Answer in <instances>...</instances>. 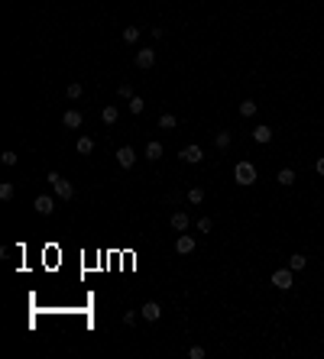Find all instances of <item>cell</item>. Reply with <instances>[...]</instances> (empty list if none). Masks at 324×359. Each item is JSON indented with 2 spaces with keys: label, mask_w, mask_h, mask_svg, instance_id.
Masks as SVG:
<instances>
[{
  "label": "cell",
  "mask_w": 324,
  "mask_h": 359,
  "mask_svg": "<svg viewBox=\"0 0 324 359\" xmlns=\"http://www.w3.org/2000/svg\"><path fill=\"white\" fill-rule=\"evenodd\" d=\"M0 201H13V184L10 182L0 184Z\"/></svg>",
  "instance_id": "484cf974"
},
{
  "label": "cell",
  "mask_w": 324,
  "mask_h": 359,
  "mask_svg": "<svg viewBox=\"0 0 324 359\" xmlns=\"http://www.w3.org/2000/svg\"><path fill=\"white\" fill-rule=\"evenodd\" d=\"M169 224H172V230H175V233H185V230H188V224H191V217L185 210H175Z\"/></svg>",
  "instance_id": "ba28073f"
},
{
  "label": "cell",
  "mask_w": 324,
  "mask_h": 359,
  "mask_svg": "<svg viewBox=\"0 0 324 359\" xmlns=\"http://www.w3.org/2000/svg\"><path fill=\"white\" fill-rule=\"evenodd\" d=\"M136 39H140V26H123V42L136 46Z\"/></svg>",
  "instance_id": "2e32d148"
},
{
  "label": "cell",
  "mask_w": 324,
  "mask_h": 359,
  "mask_svg": "<svg viewBox=\"0 0 324 359\" xmlns=\"http://www.w3.org/2000/svg\"><path fill=\"white\" fill-rule=\"evenodd\" d=\"M91 149H94V142L88 140V136H81V140H78V152H81V156H88Z\"/></svg>",
  "instance_id": "4316f807"
},
{
  "label": "cell",
  "mask_w": 324,
  "mask_h": 359,
  "mask_svg": "<svg viewBox=\"0 0 324 359\" xmlns=\"http://www.w3.org/2000/svg\"><path fill=\"white\" fill-rule=\"evenodd\" d=\"M314 172H318V175H324V156L318 158V162H314Z\"/></svg>",
  "instance_id": "f546056e"
},
{
  "label": "cell",
  "mask_w": 324,
  "mask_h": 359,
  "mask_svg": "<svg viewBox=\"0 0 324 359\" xmlns=\"http://www.w3.org/2000/svg\"><path fill=\"white\" fill-rule=\"evenodd\" d=\"M292 275H295V272H292V268L285 266V268H275V272L269 275V282H272L275 288H279V292H288V288H292V282H295Z\"/></svg>",
  "instance_id": "3957f363"
},
{
  "label": "cell",
  "mask_w": 324,
  "mask_h": 359,
  "mask_svg": "<svg viewBox=\"0 0 324 359\" xmlns=\"http://www.w3.org/2000/svg\"><path fill=\"white\" fill-rule=\"evenodd\" d=\"M259 110V104H253V100H240V116H253Z\"/></svg>",
  "instance_id": "ffe728a7"
},
{
  "label": "cell",
  "mask_w": 324,
  "mask_h": 359,
  "mask_svg": "<svg viewBox=\"0 0 324 359\" xmlns=\"http://www.w3.org/2000/svg\"><path fill=\"white\" fill-rule=\"evenodd\" d=\"M188 356H191V359H204V346H191Z\"/></svg>",
  "instance_id": "f1b7e54d"
},
{
  "label": "cell",
  "mask_w": 324,
  "mask_h": 359,
  "mask_svg": "<svg viewBox=\"0 0 324 359\" xmlns=\"http://www.w3.org/2000/svg\"><path fill=\"white\" fill-rule=\"evenodd\" d=\"M65 94H68V100H78V98H81V94H85V88H81V84H78V81H72V84H68V88H65Z\"/></svg>",
  "instance_id": "d6986e66"
},
{
  "label": "cell",
  "mask_w": 324,
  "mask_h": 359,
  "mask_svg": "<svg viewBox=\"0 0 324 359\" xmlns=\"http://www.w3.org/2000/svg\"><path fill=\"white\" fill-rule=\"evenodd\" d=\"M175 252H178V256H188V252H195V236H188V233H178V236H175Z\"/></svg>",
  "instance_id": "277c9868"
},
{
  "label": "cell",
  "mask_w": 324,
  "mask_h": 359,
  "mask_svg": "<svg viewBox=\"0 0 324 359\" xmlns=\"http://www.w3.org/2000/svg\"><path fill=\"white\" fill-rule=\"evenodd\" d=\"M46 182H49L52 188H55V194H59L62 201H72V198H75V184H72V182H65L59 172H49V175H46Z\"/></svg>",
  "instance_id": "7a4b0ae2"
},
{
  "label": "cell",
  "mask_w": 324,
  "mask_h": 359,
  "mask_svg": "<svg viewBox=\"0 0 324 359\" xmlns=\"http://www.w3.org/2000/svg\"><path fill=\"white\" fill-rule=\"evenodd\" d=\"M117 116H120V110H117V107H104V110H101V120H104L107 126H114Z\"/></svg>",
  "instance_id": "e0dca14e"
},
{
  "label": "cell",
  "mask_w": 324,
  "mask_h": 359,
  "mask_svg": "<svg viewBox=\"0 0 324 359\" xmlns=\"http://www.w3.org/2000/svg\"><path fill=\"white\" fill-rule=\"evenodd\" d=\"M275 182H279L282 188H288V184H295V168H282L279 175H275Z\"/></svg>",
  "instance_id": "9a60e30c"
},
{
  "label": "cell",
  "mask_w": 324,
  "mask_h": 359,
  "mask_svg": "<svg viewBox=\"0 0 324 359\" xmlns=\"http://www.w3.org/2000/svg\"><path fill=\"white\" fill-rule=\"evenodd\" d=\"M127 107H130V114H143V110H146V100L143 98H130Z\"/></svg>",
  "instance_id": "44dd1931"
},
{
  "label": "cell",
  "mask_w": 324,
  "mask_h": 359,
  "mask_svg": "<svg viewBox=\"0 0 324 359\" xmlns=\"http://www.w3.org/2000/svg\"><path fill=\"white\" fill-rule=\"evenodd\" d=\"M33 207H36V214H43V217H49V214L55 210V201H52L49 194H39L36 201H33Z\"/></svg>",
  "instance_id": "9c48e42d"
},
{
  "label": "cell",
  "mask_w": 324,
  "mask_h": 359,
  "mask_svg": "<svg viewBox=\"0 0 324 359\" xmlns=\"http://www.w3.org/2000/svg\"><path fill=\"white\" fill-rule=\"evenodd\" d=\"M140 314H143V317H146V320H149V324H153V320H159V317H162V308H159V304H156V301H146V304H143V308H140Z\"/></svg>",
  "instance_id": "30bf717a"
},
{
  "label": "cell",
  "mask_w": 324,
  "mask_h": 359,
  "mask_svg": "<svg viewBox=\"0 0 324 359\" xmlns=\"http://www.w3.org/2000/svg\"><path fill=\"white\" fill-rule=\"evenodd\" d=\"M230 140H233L230 130H220V133L214 136V146H217V149H227V146H230Z\"/></svg>",
  "instance_id": "ac0fdd59"
},
{
  "label": "cell",
  "mask_w": 324,
  "mask_h": 359,
  "mask_svg": "<svg viewBox=\"0 0 324 359\" xmlns=\"http://www.w3.org/2000/svg\"><path fill=\"white\" fill-rule=\"evenodd\" d=\"M117 98H123V100H130V98H136V94H133V88H130V84H127V81H123V84H120V88H117Z\"/></svg>",
  "instance_id": "d4e9b609"
},
{
  "label": "cell",
  "mask_w": 324,
  "mask_h": 359,
  "mask_svg": "<svg viewBox=\"0 0 324 359\" xmlns=\"http://www.w3.org/2000/svg\"><path fill=\"white\" fill-rule=\"evenodd\" d=\"M133 162H136V152L130 146H120L117 149V165H120V168H133Z\"/></svg>",
  "instance_id": "8992f818"
},
{
  "label": "cell",
  "mask_w": 324,
  "mask_h": 359,
  "mask_svg": "<svg viewBox=\"0 0 324 359\" xmlns=\"http://www.w3.org/2000/svg\"><path fill=\"white\" fill-rule=\"evenodd\" d=\"M133 62H136V68H153L156 65V52L153 49H140L133 55Z\"/></svg>",
  "instance_id": "52a82bcc"
},
{
  "label": "cell",
  "mask_w": 324,
  "mask_h": 359,
  "mask_svg": "<svg viewBox=\"0 0 324 359\" xmlns=\"http://www.w3.org/2000/svg\"><path fill=\"white\" fill-rule=\"evenodd\" d=\"M146 158H149V162H156V158H162V142L149 140V142H146Z\"/></svg>",
  "instance_id": "5bb4252c"
},
{
  "label": "cell",
  "mask_w": 324,
  "mask_h": 359,
  "mask_svg": "<svg viewBox=\"0 0 324 359\" xmlns=\"http://www.w3.org/2000/svg\"><path fill=\"white\" fill-rule=\"evenodd\" d=\"M214 230V220L211 217H198V233H211Z\"/></svg>",
  "instance_id": "603a6c76"
},
{
  "label": "cell",
  "mask_w": 324,
  "mask_h": 359,
  "mask_svg": "<svg viewBox=\"0 0 324 359\" xmlns=\"http://www.w3.org/2000/svg\"><path fill=\"white\" fill-rule=\"evenodd\" d=\"M0 158H4V165H17V152H10V149H7Z\"/></svg>",
  "instance_id": "83f0119b"
},
{
  "label": "cell",
  "mask_w": 324,
  "mask_h": 359,
  "mask_svg": "<svg viewBox=\"0 0 324 359\" xmlns=\"http://www.w3.org/2000/svg\"><path fill=\"white\" fill-rule=\"evenodd\" d=\"M305 266H308L305 252H292V256H288V268H292V272H301Z\"/></svg>",
  "instance_id": "4fadbf2b"
},
{
  "label": "cell",
  "mask_w": 324,
  "mask_h": 359,
  "mask_svg": "<svg viewBox=\"0 0 324 359\" xmlns=\"http://www.w3.org/2000/svg\"><path fill=\"white\" fill-rule=\"evenodd\" d=\"M178 156H182V162H188V165H198V162L204 158V149H201V146H185V149H182Z\"/></svg>",
  "instance_id": "5b68a950"
},
{
  "label": "cell",
  "mask_w": 324,
  "mask_h": 359,
  "mask_svg": "<svg viewBox=\"0 0 324 359\" xmlns=\"http://www.w3.org/2000/svg\"><path fill=\"white\" fill-rule=\"evenodd\" d=\"M204 201V188H191L188 191V204H201Z\"/></svg>",
  "instance_id": "cb8c5ba5"
},
{
  "label": "cell",
  "mask_w": 324,
  "mask_h": 359,
  "mask_svg": "<svg viewBox=\"0 0 324 359\" xmlns=\"http://www.w3.org/2000/svg\"><path fill=\"white\" fill-rule=\"evenodd\" d=\"M175 123H178L175 114H162L159 116V130H175Z\"/></svg>",
  "instance_id": "7402d4cb"
},
{
  "label": "cell",
  "mask_w": 324,
  "mask_h": 359,
  "mask_svg": "<svg viewBox=\"0 0 324 359\" xmlns=\"http://www.w3.org/2000/svg\"><path fill=\"white\" fill-rule=\"evenodd\" d=\"M256 165H253V162H246V158H243V162H237V165H233V182H237L240 184V188H250V184H256Z\"/></svg>",
  "instance_id": "6da1fadb"
},
{
  "label": "cell",
  "mask_w": 324,
  "mask_h": 359,
  "mask_svg": "<svg viewBox=\"0 0 324 359\" xmlns=\"http://www.w3.org/2000/svg\"><path fill=\"white\" fill-rule=\"evenodd\" d=\"M253 140H256L259 146H266V142H272V126H256V130H253Z\"/></svg>",
  "instance_id": "7c38bea8"
},
{
  "label": "cell",
  "mask_w": 324,
  "mask_h": 359,
  "mask_svg": "<svg viewBox=\"0 0 324 359\" xmlns=\"http://www.w3.org/2000/svg\"><path fill=\"white\" fill-rule=\"evenodd\" d=\"M62 123H65L68 130H78L81 123H85V116H81V110H65V116H62Z\"/></svg>",
  "instance_id": "8fae6325"
}]
</instances>
